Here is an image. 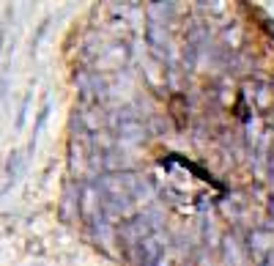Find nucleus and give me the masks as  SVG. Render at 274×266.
<instances>
[{
    "mask_svg": "<svg viewBox=\"0 0 274 266\" xmlns=\"http://www.w3.org/2000/svg\"><path fill=\"white\" fill-rule=\"evenodd\" d=\"M249 247H252L255 258H271L274 255V233H269V230H255L249 236Z\"/></svg>",
    "mask_w": 274,
    "mask_h": 266,
    "instance_id": "obj_3",
    "label": "nucleus"
},
{
    "mask_svg": "<svg viewBox=\"0 0 274 266\" xmlns=\"http://www.w3.org/2000/svg\"><path fill=\"white\" fill-rule=\"evenodd\" d=\"M225 255H228V263H233V266H244V252L238 250V241L233 239V236H228L225 239Z\"/></svg>",
    "mask_w": 274,
    "mask_h": 266,
    "instance_id": "obj_4",
    "label": "nucleus"
},
{
    "mask_svg": "<svg viewBox=\"0 0 274 266\" xmlns=\"http://www.w3.org/2000/svg\"><path fill=\"white\" fill-rule=\"evenodd\" d=\"M151 17H148V44L151 50H154L156 55H162V50H165V42H167V20H162V17L154 14V9L148 6Z\"/></svg>",
    "mask_w": 274,
    "mask_h": 266,
    "instance_id": "obj_2",
    "label": "nucleus"
},
{
    "mask_svg": "<svg viewBox=\"0 0 274 266\" xmlns=\"http://www.w3.org/2000/svg\"><path fill=\"white\" fill-rule=\"evenodd\" d=\"M263 266H274V255H271V258H266V261H263Z\"/></svg>",
    "mask_w": 274,
    "mask_h": 266,
    "instance_id": "obj_5",
    "label": "nucleus"
},
{
    "mask_svg": "<svg viewBox=\"0 0 274 266\" xmlns=\"http://www.w3.org/2000/svg\"><path fill=\"white\" fill-rule=\"evenodd\" d=\"M99 187H102L104 209L121 214V217L132 214L135 206L148 200V184L137 173H110V176L99 178Z\"/></svg>",
    "mask_w": 274,
    "mask_h": 266,
    "instance_id": "obj_1",
    "label": "nucleus"
}]
</instances>
